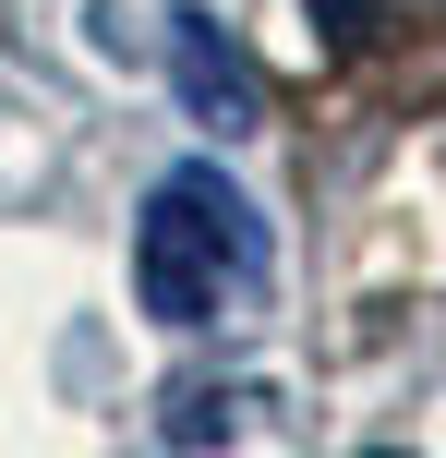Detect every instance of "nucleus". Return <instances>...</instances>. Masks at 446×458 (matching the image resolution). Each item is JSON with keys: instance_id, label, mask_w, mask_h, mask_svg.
<instances>
[{"instance_id": "nucleus-1", "label": "nucleus", "mask_w": 446, "mask_h": 458, "mask_svg": "<svg viewBox=\"0 0 446 458\" xmlns=\"http://www.w3.org/2000/svg\"><path fill=\"white\" fill-rule=\"evenodd\" d=\"M265 277V229L217 169H169L133 217V301L157 326H217Z\"/></svg>"}, {"instance_id": "nucleus-2", "label": "nucleus", "mask_w": 446, "mask_h": 458, "mask_svg": "<svg viewBox=\"0 0 446 458\" xmlns=\"http://www.w3.org/2000/svg\"><path fill=\"white\" fill-rule=\"evenodd\" d=\"M169 72H181V109L206 121V133H254V121H265L254 61H241V48L217 37L206 13H169Z\"/></svg>"}, {"instance_id": "nucleus-3", "label": "nucleus", "mask_w": 446, "mask_h": 458, "mask_svg": "<svg viewBox=\"0 0 446 458\" xmlns=\"http://www.w3.org/2000/svg\"><path fill=\"white\" fill-rule=\"evenodd\" d=\"M230 422H241L230 398H217V386H193L181 411H169V435H181V446H217V435H230Z\"/></svg>"}, {"instance_id": "nucleus-4", "label": "nucleus", "mask_w": 446, "mask_h": 458, "mask_svg": "<svg viewBox=\"0 0 446 458\" xmlns=\"http://www.w3.org/2000/svg\"><path fill=\"white\" fill-rule=\"evenodd\" d=\"M374 458H399V446H374Z\"/></svg>"}]
</instances>
